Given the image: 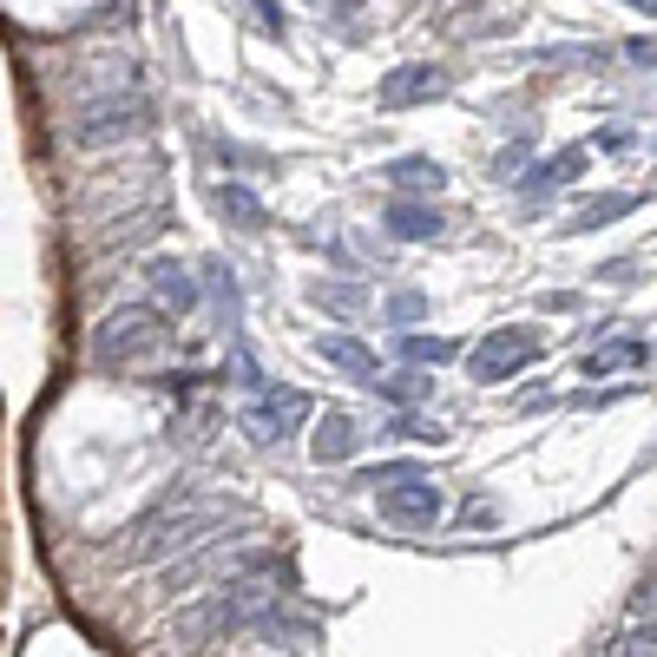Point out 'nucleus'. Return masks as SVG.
Listing matches in <instances>:
<instances>
[{
	"label": "nucleus",
	"instance_id": "1",
	"mask_svg": "<svg viewBox=\"0 0 657 657\" xmlns=\"http://www.w3.org/2000/svg\"><path fill=\"white\" fill-rule=\"evenodd\" d=\"M539 362V329H487V342L467 356V368H474V381H512L519 368Z\"/></svg>",
	"mask_w": 657,
	"mask_h": 657
},
{
	"label": "nucleus",
	"instance_id": "2",
	"mask_svg": "<svg viewBox=\"0 0 657 657\" xmlns=\"http://www.w3.org/2000/svg\"><path fill=\"white\" fill-rule=\"evenodd\" d=\"M381 519H395V526H435L440 519V487L421 474V480H401V487H381Z\"/></svg>",
	"mask_w": 657,
	"mask_h": 657
},
{
	"label": "nucleus",
	"instance_id": "3",
	"mask_svg": "<svg viewBox=\"0 0 657 657\" xmlns=\"http://www.w3.org/2000/svg\"><path fill=\"white\" fill-rule=\"evenodd\" d=\"M447 86H454V73H440V67H395V73L381 79V92H375V99H381L388 112H401V106H421V99H440Z\"/></svg>",
	"mask_w": 657,
	"mask_h": 657
},
{
	"label": "nucleus",
	"instance_id": "4",
	"mask_svg": "<svg viewBox=\"0 0 657 657\" xmlns=\"http://www.w3.org/2000/svg\"><path fill=\"white\" fill-rule=\"evenodd\" d=\"M316 356H322L329 368H342L349 381H362V388L381 381V356H375L368 342H356V336H322V342H316Z\"/></svg>",
	"mask_w": 657,
	"mask_h": 657
},
{
	"label": "nucleus",
	"instance_id": "5",
	"mask_svg": "<svg viewBox=\"0 0 657 657\" xmlns=\"http://www.w3.org/2000/svg\"><path fill=\"white\" fill-rule=\"evenodd\" d=\"M381 223H388V237H401V243H435L440 237V211L421 205V198H388Z\"/></svg>",
	"mask_w": 657,
	"mask_h": 657
},
{
	"label": "nucleus",
	"instance_id": "6",
	"mask_svg": "<svg viewBox=\"0 0 657 657\" xmlns=\"http://www.w3.org/2000/svg\"><path fill=\"white\" fill-rule=\"evenodd\" d=\"M362 447V435H356V421L342 415V408H329V415H316V435H309V454L322 460V467H342L349 454Z\"/></svg>",
	"mask_w": 657,
	"mask_h": 657
},
{
	"label": "nucleus",
	"instance_id": "7",
	"mask_svg": "<svg viewBox=\"0 0 657 657\" xmlns=\"http://www.w3.org/2000/svg\"><path fill=\"white\" fill-rule=\"evenodd\" d=\"M250 421H257V435H263V440H290L296 428L309 421V401H302L296 388H283V395H263Z\"/></svg>",
	"mask_w": 657,
	"mask_h": 657
},
{
	"label": "nucleus",
	"instance_id": "8",
	"mask_svg": "<svg viewBox=\"0 0 657 657\" xmlns=\"http://www.w3.org/2000/svg\"><path fill=\"white\" fill-rule=\"evenodd\" d=\"M381 178L395 185V198H415V191H440V185H447V171H440L435 158H421V151L388 158V165H381Z\"/></svg>",
	"mask_w": 657,
	"mask_h": 657
},
{
	"label": "nucleus",
	"instance_id": "9",
	"mask_svg": "<svg viewBox=\"0 0 657 657\" xmlns=\"http://www.w3.org/2000/svg\"><path fill=\"white\" fill-rule=\"evenodd\" d=\"M211 211L230 218L237 230H263V223H270L263 198H257V191H243V185H211Z\"/></svg>",
	"mask_w": 657,
	"mask_h": 657
},
{
	"label": "nucleus",
	"instance_id": "10",
	"mask_svg": "<svg viewBox=\"0 0 657 657\" xmlns=\"http://www.w3.org/2000/svg\"><path fill=\"white\" fill-rule=\"evenodd\" d=\"M158 336H165V329H158L151 316H139V309H132V316H119V322H112L106 349H112V356H146V349H158Z\"/></svg>",
	"mask_w": 657,
	"mask_h": 657
},
{
	"label": "nucleus",
	"instance_id": "11",
	"mask_svg": "<svg viewBox=\"0 0 657 657\" xmlns=\"http://www.w3.org/2000/svg\"><path fill=\"white\" fill-rule=\"evenodd\" d=\"M585 171V146H566V151H553L546 165H532V185L526 191H559V185H573Z\"/></svg>",
	"mask_w": 657,
	"mask_h": 657
},
{
	"label": "nucleus",
	"instance_id": "12",
	"mask_svg": "<svg viewBox=\"0 0 657 657\" xmlns=\"http://www.w3.org/2000/svg\"><path fill=\"white\" fill-rule=\"evenodd\" d=\"M631 211H638V198H631V191H605V198H591L579 218H573V230H605L611 218H631Z\"/></svg>",
	"mask_w": 657,
	"mask_h": 657
},
{
	"label": "nucleus",
	"instance_id": "13",
	"mask_svg": "<svg viewBox=\"0 0 657 657\" xmlns=\"http://www.w3.org/2000/svg\"><path fill=\"white\" fill-rule=\"evenodd\" d=\"M375 395H388L395 408H415V401L428 395V375H421V368H401V375H388V381H375Z\"/></svg>",
	"mask_w": 657,
	"mask_h": 657
},
{
	"label": "nucleus",
	"instance_id": "14",
	"mask_svg": "<svg viewBox=\"0 0 657 657\" xmlns=\"http://www.w3.org/2000/svg\"><path fill=\"white\" fill-rule=\"evenodd\" d=\"M401 356H408V362H454V356H460V342H447V336H401Z\"/></svg>",
	"mask_w": 657,
	"mask_h": 657
},
{
	"label": "nucleus",
	"instance_id": "15",
	"mask_svg": "<svg viewBox=\"0 0 657 657\" xmlns=\"http://www.w3.org/2000/svg\"><path fill=\"white\" fill-rule=\"evenodd\" d=\"M151 283H158V296H165L171 309H191V302H198V290H191V277H185L178 263H158V270H151Z\"/></svg>",
	"mask_w": 657,
	"mask_h": 657
},
{
	"label": "nucleus",
	"instance_id": "16",
	"mask_svg": "<svg viewBox=\"0 0 657 657\" xmlns=\"http://www.w3.org/2000/svg\"><path fill=\"white\" fill-rule=\"evenodd\" d=\"M395 435L401 440H447V428H440V421H421V415H408V408H401V415H395Z\"/></svg>",
	"mask_w": 657,
	"mask_h": 657
},
{
	"label": "nucleus",
	"instance_id": "17",
	"mask_svg": "<svg viewBox=\"0 0 657 657\" xmlns=\"http://www.w3.org/2000/svg\"><path fill=\"white\" fill-rule=\"evenodd\" d=\"M316 302H322V309H342V316H349V309H362V290H349V283H316Z\"/></svg>",
	"mask_w": 657,
	"mask_h": 657
},
{
	"label": "nucleus",
	"instance_id": "18",
	"mask_svg": "<svg viewBox=\"0 0 657 657\" xmlns=\"http://www.w3.org/2000/svg\"><path fill=\"white\" fill-rule=\"evenodd\" d=\"M388 316H395V322H421V316H428V302H421L415 290H401V296H388Z\"/></svg>",
	"mask_w": 657,
	"mask_h": 657
},
{
	"label": "nucleus",
	"instance_id": "19",
	"mask_svg": "<svg viewBox=\"0 0 657 657\" xmlns=\"http://www.w3.org/2000/svg\"><path fill=\"white\" fill-rule=\"evenodd\" d=\"M625 60H638V67H657V40H625Z\"/></svg>",
	"mask_w": 657,
	"mask_h": 657
},
{
	"label": "nucleus",
	"instance_id": "20",
	"mask_svg": "<svg viewBox=\"0 0 657 657\" xmlns=\"http://www.w3.org/2000/svg\"><path fill=\"white\" fill-rule=\"evenodd\" d=\"M257 13H263V27H270V33L283 40V7H277V0H257Z\"/></svg>",
	"mask_w": 657,
	"mask_h": 657
},
{
	"label": "nucleus",
	"instance_id": "21",
	"mask_svg": "<svg viewBox=\"0 0 657 657\" xmlns=\"http://www.w3.org/2000/svg\"><path fill=\"white\" fill-rule=\"evenodd\" d=\"M631 7H638V13H657V0H631Z\"/></svg>",
	"mask_w": 657,
	"mask_h": 657
}]
</instances>
